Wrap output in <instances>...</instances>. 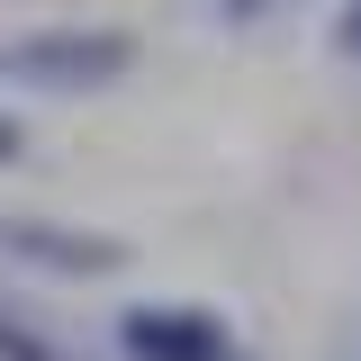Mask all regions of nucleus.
Returning a JSON list of instances; mask_svg holds the SVG:
<instances>
[{
  "label": "nucleus",
  "instance_id": "f257e3e1",
  "mask_svg": "<svg viewBox=\"0 0 361 361\" xmlns=\"http://www.w3.org/2000/svg\"><path fill=\"white\" fill-rule=\"evenodd\" d=\"M135 63H145V37L118 18H54V27L0 37V90H18V99H99Z\"/></svg>",
  "mask_w": 361,
  "mask_h": 361
},
{
  "label": "nucleus",
  "instance_id": "f03ea898",
  "mask_svg": "<svg viewBox=\"0 0 361 361\" xmlns=\"http://www.w3.org/2000/svg\"><path fill=\"white\" fill-rule=\"evenodd\" d=\"M0 253L37 280H63V289H90V280H118L135 262L127 235L109 226H73V217H37V208H0Z\"/></svg>",
  "mask_w": 361,
  "mask_h": 361
},
{
  "label": "nucleus",
  "instance_id": "20e7f679",
  "mask_svg": "<svg viewBox=\"0 0 361 361\" xmlns=\"http://www.w3.org/2000/svg\"><path fill=\"white\" fill-rule=\"evenodd\" d=\"M0 361H73V353H63L27 307H9V298H0Z\"/></svg>",
  "mask_w": 361,
  "mask_h": 361
},
{
  "label": "nucleus",
  "instance_id": "0eeeda50",
  "mask_svg": "<svg viewBox=\"0 0 361 361\" xmlns=\"http://www.w3.org/2000/svg\"><path fill=\"white\" fill-rule=\"evenodd\" d=\"M271 9H289V0H217V18H226V27H262Z\"/></svg>",
  "mask_w": 361,
  "mask_h": 361
},
{
  "label": "nucleus",
  "instance_id": "39448f33",
  "mask_svg": "<svg viewBox=\"0 0 361 361\" xmlns=\"http://www.w3.org/2000/svg\"><path fill=\"white\" fill-rule=\"evenodd\" d=\"M325 45L361 63V0H334V27H325Z\"/></svg>",
  "mask_w": 361,
  "mask_h": 361
},
{
  "label": "nucleus",
  "instance_id": "7ed1b4c3",
  "mask_svg": "<svg viewBox=\"0 0 361 361\" xmlns=\"http://www.w3.org/2000/svg\"><path fill=\"white\" fill-rule=\"evenodd\" d=\"M109 334H118V361H235V325L199 298H127Z\"/></svg>",
  "mask_w": 361,
  "mask_h": 361
},
{
  "label": "nucleus",
  "instance_id": "423d86ee",
  "mask_svg": "<svg viewBox=\"0 0 361 361\" xmlns=\"http://www.w3.org/2000/svg\"><path fill=\"white\" fill-rule=\"evenodd\" d=\"M18 163H27V118L0 99V172H18Z\"/></svg>",
  "mask_w": 361,
  "mask_h": 361
}]
</instances>
